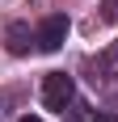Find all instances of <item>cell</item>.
I'll list each match as a JSON object with an SVG mask.
<instances>
[{
    "mask_svg": "<svg viewBox=\"0 0 118 122\" xmlns=\"http://www.w3.org/2000/svg\"><path fill=\"white\" fill-rule=\"evenodd\" d=\"M106 72L118 80V42H110V51H106Z\"/></svg>",
    "mask_w": 118,
    "mask_h": 122,
    "instance_id": "cell-4",
    "label": "cell"
},
{
    "mask_svg": "<svg viewBox=\"0 0 118 122\" xmlns=\"http://www.w3.org/2000/svg\"><path fill=\"white\" fill-rule=\"evenodd\" d=\"M30 42H38V34H30L25 21H13V25H9V51H13V55H25Z\"/></svg>",
    "mask_w": 118,
    "mask_h": 122,
    "instance_id": "cell-3",
    "label": "cell"
},
{
    "mask_svg": "<svg viewBox=\"0 0 118 122\" xmlns=\"http://www.w3.org/2000/svg\"><path fill=\"white\" fill-rule=\"evenodd\" d=\"M68 30H72L68 17H63V13H51L47 21L38 25V51H47V55L59 51V46H63V38H68Z\"/></svg>",
    "mask_w": 118,
    "mask_h": 122,
    "instance_id": "cell-2",
    "label": "cell"
},
{
    "mask_svg": "<svg viewBox=\"0 0 118 122\" xmlns=\"http://www.w3.org/2000/svg\"><path fill=\"white\" fill-rule=\"evenodd\" d=\"M17 122H42V118H30V114H25V118H17Z\"/></svg>",
    "mask_w": 118,
    "mask_h": 122,
    "instance_id": "cell-6",
    "label": "cell"
},
{
    "mask_svg": "<svg viewBox=\"0 0 118 122\" xmlns=\"http://www.w3.org/2000/svg\"><path fill=\"white\" fill-rule=\"evenodd\" d=\"M118 17V0H106V21H114Z\"/></svg>",
    "mask_w": 118,
    "mask_h": 122,
    "instance_id": "cell-5",
    "label": "cell"
},
{
    "mask_svg": "<svg viewBox=\"0 0 118 122\" xmlns=\"http://www.w3.org/2000/svg\"><path fill=\"white\" fill-rule=\"evenodd\" d=\"M42 101H47L51 110H68L72 101H76V80L63 72H47V80H42Z\"/></svg>",
    "mask_w": 118,
    "mask_h": 122,
    "instance_id": "cell-1",
    "label": "cell"
}]
</instances>
